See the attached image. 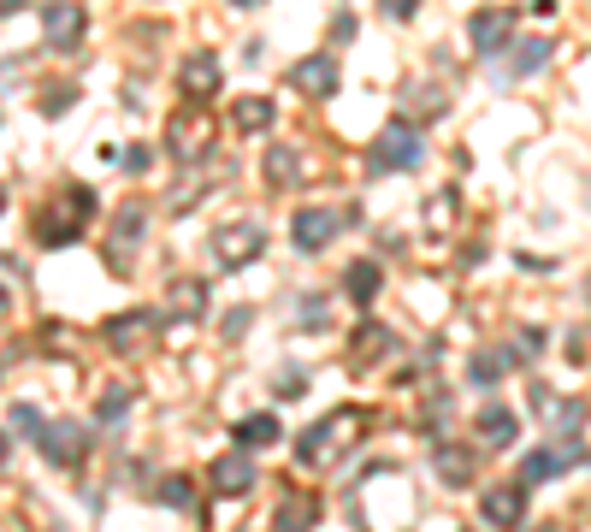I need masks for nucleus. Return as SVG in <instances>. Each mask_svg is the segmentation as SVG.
Segmentation results:
<instances>
[{
	"label": "nucleus",
	"instance_id": "obj_1",
	"mask_svg": "<svg viewBox=\"0 0 591 532\" xmlns=\"http://www.w3.org/2000/svg\"><path fill=\"white\" fill-rule=\"evenodd\" d=\"M89 213H95V190L89 184H60L54 201L36 213V243L42 249H66L89 231Z\"/></svg>",
	"mask_w": 591,
	"mask_h": 532
},
{
	"label": "nucleus",
	"instance_id": "obj_2",
	"mask_svg": "<svg viewBox=\"0 0 591 532\" xmlns=\"http://www.w3.org/2000/svg\"><path fill=\"white\" fill-rule=\"evenodd\" d=\"M361 432H367V414H361V408H337V414H326L320 426H308V432H302L296 456L314 467V462H326V456H343Z\"/></svg>",
	"mask_w": 591,
	"mask_h": 532
},
{
	"label": "nucleus",
	"instance_id": "obj_3",
	"mask_svg": "<svg viewBox=\"0 0 591 532\" xmlns=\"http://www.w3.org/2000/svg\"><path fill=\"white\" fill-rule=\"evenodd\" d=\"M36 450H42L48 467H77L83 450H89V426H83V420H48V426L36 432Z\"/></svg>",
	"mask_w": 591,
	"mask_h": 532
},
{
	"label": "nucleus",
	"instance_id": "obj_4",
	"mask_svg": "<svg viewBox=\"0 0 591 532\" xmlns=\"http://www.w3.org/2000/svg\"><path fill=\"white\" fill-rule=\"evenodd\" d=\"M83 30H89V12H83L77 0H48V12H42V36H48V48L77 54V48H83Z\"/></svg>",
	"mask_w": 591,
	"mask_h": 532
},
{
	"label": "nucleus",
	"instance_id": "obj_5",
	"mask_svg": "<svg viewBox=\"0 0 591 532\" xmlns=\"http://www.w3.org/2000/svg\"><path fill=\"white\" fill-rule=\"evenodd\" d=\"M420 148H426L420 131L396 119V125H385L379 142H373V172H402V166H414V160H420Z\"/></svg>",
	"mask_w": 591,
	"mask_h": 532
},
{
	"label": "nucleus",
	"instance_id": "obj_6",
	"mask_svg": "<svg viewBox=\"0 0 591 532\" xmlns=\"http://www.w3.org/2000/svg\"><path fill=\"white\" fill-rule=\"evenodd\" d=\"M178 83H184V95L196 101V107H207L213 95H219V83H225V71H219V54H207V48H196L184 66H178Z\"/></svg>",
	"mask_w": 591,
	"mask_h": 532
},
{
	"label": "nucleus",
	"instance_id": "obj_7",
	"mask_svg": "<svg viewBox=\"0 0 591 532\" xmlns=\"http://www.w3.org/2000/svg\"><path fill=\"white\" fill-rule=\"evenodd\" d=\"M261 249H266L261 225H219V231H213V255H219L225 266H249Z\"/></svg>",
	"mask_w": 591,
	"mask_h": 532
},
{
	"label": "nucleus",
	"instance_id": "obj_8",
	"mask_svg": "<svg viewBox=\"0 0 591 532\" xmlns=\"http://www.w3.org/2000/svg\"><path fill=\"white\" fill-rule=\"evenodd\" d=\"M290 237H296L302 255H320L331 237H337V213H331V207H302V213L290 219Z\"/></svg>",
	"mask_w": 591,
	"mask_h": 532
},
{
	"label": "nucleus",
	"instance_id": "obj_9",
	"mask_svg": "<svg viewBox=\"0 0 591 532\" xmlns=\"http://www.w3.org/2000/svg\"><path fill=\"white\" fill-rule=\"evenodd\" d=\"M467 36H473V54H503V42H515V12H473Z\"/></svg>",
	"mask_w": 591,
	"mask_h": 532
},
{
	"label": "nucleus",
	"instance_id": "obj_10",
	"mask_svg": "<svg viewBox=\"0 0 591 532\" xmlns=\"http://www.w3.org/2000/svg\"><path fill=\"white\" fill-rule=\"evenodd\" d=\"M290 89H302V95H331V89H337V60H331V54L296 60V66H290Z\"/></svg>",
	"mask_w": 591,
	"mask_h": 532
},
{
	"label": "nucleus",
	"instance_id": "obj_11",
	"mask_svg": "<svg viewBox=\"0 0 591 532\" xmlns=\"http://www.w3.org/2000/svg\"><path fill=\"white\" fill-rule=\"evenodd\" d=\"M568 462L580 467L586 462V450H580V444H574V450H532V456L521 462V479H515V485H544V479H556Z\"/></svg>",
	"mask_w": 591,
	"mask_h": 532
},
{
	"label": "nucleus",
	"instance_id": "obj_12",
	"mask_svg": "<svg viewBox=\"0 0 591 532\" xmlns=\"http://www.w3.org/2000/svg\"><path fill=\"white\" fill-rule=\"evenodd\" d=\"M213 491H219V497H249V491H255V462H249L243 450H237V456H219V462H213Z\"/></svg>",
	"mask_w": 591,
	"mask_h": 532
},
{
	"label": "nucleus",
	"instance_id": "obj_13",
	"mask_svg": "<svg viewBox=\"0 0 591 532\" xmlns=\"http://www.w3.org/2000/svg\"><path fill=\"white\" fill-rule=\"evenodd\" d=\"M526 515V485H491L485 491V521L491 527H521Z\"/></svg>",
	"mask_w": 591,
	"mask_h": 532
},
{
	"label": "nucleus",
	"instance_id": "obj_14",
	"mask_svg": "<svg viewBox=\"0 0 591 532\" xmlns=\"http://www.w3.org/2000/svg\"><path fill=\"white\" fill-rule=\"evenodd\" d=\"M172 154H178V160H201V154H207V119H201V107L172 119Z\"/></svg>",
	"mask_w": 591,
	"mask_h": 532
},
{
	"label": "nucleus",
	"instance_id": "obj_15",
	"mask_svg": "<svg viewBox=\"0 0 591 532\" xmlns=\"http://www.w3.org/2000/svg\"><path fill=\"white\" fill-rule=\"evenodd\" d=\"M314 521H320L314 497H278V509H272V527L278 532H314Z\"/></svg>",
	"mask_w": 591,
	"mask_h": 532
},
{
	"label": "nucleus",
	"instance_id": "obj_16",
	"mask_svg": "<svg viewBox=\"0 0 591 532\" xmlns=\"http://www.w3.org/2000/svg\"><path fill=\"white\" fill-rule=\"evenodd\" d=\"M379 284H385V272H379L373 261H355L349 272H343V290H349V302H355V308H367V302L379 296Z\"/></svg>",
	"mask_w": 591,
	"mask_h": 532
},
{
	"label": "nucleus",
	"instance_id": "obj_17",
	"mask_svg": "<svg viewBox=\"0 0 591 532\" xmlns=\"http://www.w3.org/2000/svg\"><path fill=\"white\" fill-rule=\"evenodd\" d=\"M272 119H278V107H272L266 95H243V101H237V113H231V125H237V131H243V136L266 131Z\"/></svg>",
	"mask_w": 591,
	"mask_h": 532
},
{
	"label": "nucleus",
	"instance_id": "obj_18",
	"mask_svg": "<svg viewBox=\"0 0 591 532\" xmlns=\"http://www.w3.org/2000/svg\"><path fill=\"white\" fill-rule=\"evenodd\" d=\"M154 320H160V314H148V308H142V314H119V320H107V343H113V349H131L136 337L154 332Z\"/></svg>",
	"mask_w": 591,
	"mask_h": 532
},
{
	"label": "nucleus",
	"instance_id": "obj_19",
	"mask_svg": "<svg viewBox=\"0 0 591 532\" xmlns=\"http://www.w3.org/2000/svg\"><path fill=\"white\" fill-rule=\"evenodd\" d=\"M473 426H479V438H485V444H491V450H503V444H509V438H515V432H521V420H515V414H509V408H485V414H479V420H473Z\"/></svg>",
	"mask_w": 591,
	"mask_h": 532
},
{
	"label": "nucleus",
	"instance_id": "obj_20",
	"mask_svg": "<svg viewBox=\"0 0 591 532\" xmlns=\"http://www.w3.org/2000/svg\"><path fill=\"white\" fill-rule=\"evenodd\" d=\"M237 450H266V444H278V420L272 414H249V420H237Z\"/></svg>",
	"mask_w": 591,
	"mask_h": 532
},
{
	"label": "nucleus",
	"instance_id": "obj_21",
	"mask_svg": "<svg viewBox=\"0 0 591 532\" xmlns=\"http://www.w3.org/2000/svg\"><path fill=\"white\" fill-rule=\"evenodd\" d=\"M438 479H444V485H467V479H473V450L438 444Z\"/></svg>",
	"mask_w": 591,
	"mask_h": 532
},
{
	"label": "nucleus",
	"instance_id": "obj_22",
	"mask_svg": "<svg viewBox=\"0 0 591 532\" xmlns=\"http://www.w3.org/2000/svg\"><path fill=\"white\" fill-rule=\"evenodd\" d=\"M266 178H272L278 190L296 184V178H302V154H296V148H272V154H266Z\"/></svg>",
	"mask_w": 591,
	"mask_h": 532
},
{
	"label": "nucleus",
	"instance_id": "obj_23",
	"mask_svg": "<svg viewBox=\"0 0 591 532\" xmlns=\"http://www.w3.org/2000/svg\"><path fill=\"white\" fill-rule=\"evenodd\" d=\"M201 308H207V284H201V278L172 284V308H166V314H190V320H196Z\"/></svg>",
	"mask_w": 591,
	"mask_h": 532
},
{
	"label": "nucleus",
	"instance_id": "obj_24",
	"mask_svg": "<svg viewBox=\"0 0 591 532\" xmlns=\"http://www.w3.org/2000/svg\"><path fill=\"white\" fill-rule=\"evenodd\" d=\"M550 54H556L550 42H526V48H515V60H509V71H515V77H532L538 66H550Z\"/></svg>",
	"mask_w": 591,
	"mask_h": 532
},
{
	"label": "nucleus",
	"instance_id": "obj_25",
	"mask_svg": "<svg viewBox=\"0 0 591 532\" xmlns=\"http://www.w3.org/2000/svg\"><path fill=\"white\" fill-rule=\"evenodd\" d=\"M125 408H131V385H113V391L101 397V408H95V420H101V426H119Z\"/></svg>",
	"mask_w": 591,
	"mask_h": 532
},
{
	"label": "nucleus",
	"instance_id": "obj_26",
	"mask_svg": "<svg viewBox=\"0 0 591 532\" xmlns=\"http://www.w3.org/2000/svg\"><path fill=\"white\" fill-rule=\"evenodd\" d=\"M160 503H172V509H190V515H196V485H190V479H178V473H172V479H166V485H160Z\"/></svg>",
	"mask_w": 591,
	"mask_h": 532
},
{
	"label": "nucleus",
	"instance_id": "obj_27",
	"mask_svg": "<svg viewBox=\"0 0 591 532\" xmlns=\"http://www.w3.org/2000/svg\"><path fill=\"white\" fill-rule=\"evenodd\" d=\"M467 373H473V385H497L503 379V355H473Z\"/></svg>",
	"mask_w": 591,
	"mask_h": 532
},
{
	"label": "nucleus",
	"instance_id": "obj_28",
	"mask_svg": "<svg viewBox=\"0 0 591 532\" xmlns=\"http://www.w3.org/2000/svg\"><path fill=\"white\" fill-rule=\"evenodd\" d=\"M12 432H24V438H36V432H42V414H36L30 402H18V408H12Z\"/></svg>",
	"mask_w": 591,
	"mask_h": 532
},
{
	"label": "nucleus",
	"instance_id": "obj_29",
	"mask_svg": "<svg viewBox=\"0 0 591 532\" xmlns=\"http://www.w3.org/2000/svg\"><path fill=\"white\" fill-rule=\"evenodd\" d=\"M71 101H77V89H71V83H54V95L42 89V113H66Z\"/></svg>",
	"mask_w": 591,
	"mask_h": 532
},
{
	"label": "nucleus",
	"instance_id": "obj_30",
	"mask_svg": "<svg viewBox=\"0 0 591 532\" xmlns=\"http://www.w3.org/2000/svg\"><path fill=\"white\" fill-rule=\"evenodd\" d=\"M249 320H255V308H231V314H225V337H243Z\"/></svg>",
	"mask_w": 591,
	"mask_h": 532
},
{
	"label": "nucleus",
	"instance_id": "obj_31",
	"mask_svg": "<svg viewBox=\"0 0 591 532\" xmlns=\"http://www.w3.org/2000/svg\"><path fill=\"white\" fill-rule=\"evenodd\" d=\"M272 391H278V397H302V391H308V379H302V373H290V379L278 373V385H272Z\"/></svg>",
	"mask_w": 591,
	"mask_h": 532
},
{
	"label": "nucleus",
	"instance_id": "obj_32",
	"mask_svg": "<svg viewBox=\"0 0 591 532\" xmlns=\"http://www.w3.org/2000/svg\"><path fill=\"white\" fill-rule=\"evenodd\" d=\"M414 6H420V0H385V12H391V18H414Z\"/></svg>",
	"mask_w": 591,
	"mask_h": 532
},
{
	"label": "nucleus",
	"instance_id": "obj_33",
	"mask_svg": "<svg viewBox=\"0 0 591 532\" xmlns=\"http://www.w3.org/2000/svg\"><path fill=\"white\" fill-rule=\"evenodd\" d=\"M18 6H24V0H0V18H12V12H18Z\"/></svg>",
	"mask_w": 591,
	"mask_h": 532
},
{
	"label": "nucleus",
	"instance_id": "obj_34",
	"mask_svg": "<svg viewBox=\"0 0 591 532\" xmlns=\"http://www.w3.org/2000/svg\"><path fill=\"white\" fill-rule=\"evenodd\" d=\"M6 456H12V438H6V432H0V467H6Z\"/></svg>",
	"mask_w": 591,
	"mask_h": 532
},
{
	"label": "nucleus",
	"instance_id": "obj_35",
	"mask_svg": "<svg viewBox=\"0 0 591 532\" xmlns=\"http://www.w3.org/2000/svg\"><path fill=\"white\" fill-rule=\"evenodd\" d=\"M6 308H12V302H6V290H0V320H6Z\"/></svg>",
	"mask_w": 591,
	"mask_h": 532
},
{
	"label": "nucleus",
	"instance_id": "obj_36",
	"mask_svg": "<svg viewBox=\"0 0 591 532\" xmlns=\"http://www.w3.org/2000/svg\"><path fill=\"white\" fill-rule=\"evenodd\" d=\"M231 6H261V0H231Z\"/></svg>",
	"mask_w": 591,
	"mask_h": 532
},
{
	"label": "nucleus",
	"instance_id": "obj_37",
	"mask_svg": "<svg viewBox=\"0 0 591 532\" xmlns=\"http://www.w3.org/2000/svg\"><path fill=\"white\" fill-rule=\"evenodd\" d=\"M0 207H6V190H0Z\"/></svg>",
	"mask_w": 591,
	"mask_h": 532
}]
</instances>
